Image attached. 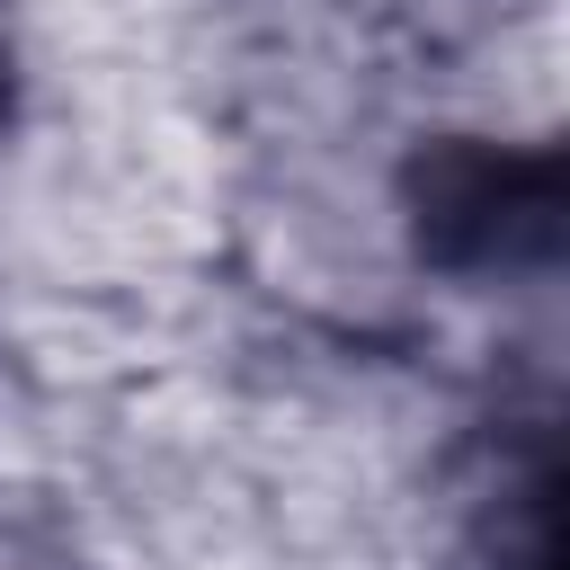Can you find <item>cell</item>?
<instances>
[{
    "instance_id": "cell-1",
    "label": "cell",
    "mask_w": 570,
    "mask_h": 570,
    "mask_svg": "<svg viewBox=\"0 0 570 570\" xmlns=\"http://www.w3.org/2000/svg\"><path fill=\"white\" fill-rule=\"evenodd\" d=\"M410 240L445 276H534L561 249V151L445 134L401 178Z\"/></svg>"
}]
</instances>
